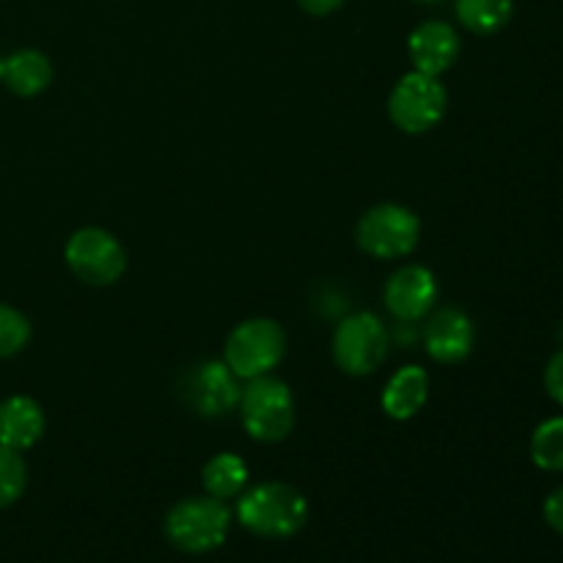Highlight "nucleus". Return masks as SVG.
<instances>
[{"label":"nucleus","instance_id":"1","mask_svg":"<svg viewBox=\"0 0 563 563\" xmlns=\"http://www.w3.org/2000/svg\"><path fill=\"white\" fill-rule=\"evenodd\" d=\"M236 522L253 537L291 539L306 528L308 500L291 484H256L236 500Z\"/></svg>","mask_w":563,"mask_h":563},{"label":"nucleus","instance_id":"2","mask_svg":"<svg viewBox=\"0 0 563 563\" xmlns=\"http://www.w3.org/2000/svg\"><path fill=\"white\" fill-rule=\"evenodd\" d=\"M231 509L225 500L201 495V498H185L165 517V537L176 550L190 555H203L218 550L229 539Z\"/></svg>","mask_w":563,"mask_h":563},{"label":"nucleus","instance_id":"3","mask_svg":"<svg viewBox=\"0 0 563 563\" xmlns=\"http://www.w3.org/2000/svg\"><path fill=\"white\" fill-rule=\"evenodd\" d=\"M236 407L245 432L258 443H280L295 429V396L278 377L247 379Z\"/></svg>","mask_w":563,"mask_h":563},{"label":"nucleus","instance_id":"4","mask_svg":"<svg viewBox=\"0 0 563 563\" xmlns=\"http://www.w3.org/2000/svg\"><path fill=\"white\" fill-rule=\"evenodd\" d=\"M286 355V333L275 319L256 317L236 324L225 341L223 361L240 379H256L273 372Z\"/></svg>","mask_w":563,"mask_h":563},{"label":"nucleus","instance_id":"5","mask_svg":"<svg viewBox=\"0 0 563 563\" xmlns=\"http://www.w3.org/2000/svg\"><path fill=\"white\" fill-rule=\"evenodd\" d=\"M390 352V333L383 319L361 311L339 322L333 333V361L350 377H368L385 363Z\"/></svg>","mask_w":563,"mask_h":563},{"label":"nucleus","instance_id":"6","mask_svg":"<svg viewBox=\"0 0 563 563\" xmlns=\"http://www.w3.org/2000/svg\"><path fill=\"white\" fill-rule=\"evenodd\" d=\"M357 247L374 258H405L421 240V220L401 203H379L368 209L355 229Z\"/></svg>","mask_w":563,"mask_h":563},{"label":"nucleus","instance_id":"7","mask_svg":"<svg viewBox=\"0 0 563 563\" xmlns=\"http://www.w3.org/2000/svg\"><path fill=\"white\" fill-rule=\"evenodd\" d=\"M449 93L443 82L423 71H407L394 86L388 99V115L407 135H423L443 121Z\"/></svg>","mask_w":563,"mask_h":563},{"label":"nucleus","instance_id":"8","mask_svg":"<svg viewBox=\"0 0 563 563\" xmlns=\"http://www.w3.org/2000/svg\"><path fill=\"white\" fill-rule=\"evenodd\" d=\"M66 267L86 286H113L126 273V251L110 231L77 229L64 247Z\"/></svg>","mask_w":563,"mask_h":563},{"label":"nucleus","instance_id":"9","mask_svg":"<svg viewBox=\"0 0 563 563\" xmlns=\"http://www.w3.org/2000/svg\"><path fill=\"white\" fill-rule=\"evenodd\" d=\"M179 396L201 418H225L240 405V377L225 361L196 363L181 374Z\"/></svg>","mask_w":563,"mask_h":563},{"label":"nucleus","instance_id":"10","mask_svg":"<svg viewBox=\"0 0 563 563\" xmlns=\"http://www.w3.org/2000/svg\"><path fill=\"white\" fill-rule=\"evenodd\" d=\"M438 278L429 267L421 264H407V267L396 269L388 278L383 291V302L399 322H418V319L429 317L438 302Z\"/></svg>","mask_w":563,"mask_h":563},{"label":"nucleus","instance_id":"11","mask_svg":"<svg viewBox=\"0 0 563 563\" xmlns=\"http://www.w3.org/2000/svg\"><path fill=\"white\" fill-rule=\"evenodd\" d=\"M423 346L434 363L456 366L476 346L473 319L460 308H438V311L429 313L427 324H423Z\"/></svg>","mask_w":563,"mask_h":563},{"label":"nucleus","instance_id":"12","mask_svg":"<svg viewBox=\"0 0 563 563\" xmlns=\"http://www.w3.org/2000/svg\"><path fill=\"white\" fill-rule=\"evenodd\" d=\"M407 53H410L416 71L440 77L460 58V36L449 22L429 20L410 33Z\"/></svg>","mask_w":563,"mask_h":563},{"label":"nucleus","instance_id":"13","mask_svg":"<svg viewBox=\"0 0 563 563\" xmlns=\"http://www.w3.org/2000/svg\"><path fill=\"white\" fill-rule=\"evenodd\" d=\"M44 412L31 396H9L0 401V445L11 451H27L42 440Z\"/></svg>","mask_w":563,"mask_h":563},{"label":"nucleus","instance_id":"14","mask_svg":"<svg viewBox=\"0 0 563 563\" xmlns=\"http://www.w3.org/2000/svg\"><path fill=\"white\" fill-rule=\"evenodd\" d=\"M429 399V374L421 366H401L383 390V410L394 421H410Z\"/></svg>","mask_w":563,"mask_h":563},{"label":"nucleus","instance_id":"15","mask_svg":"<svg viewBox=\"0 0 563 563\" xmlns=\"http://www.w3.org/2000/svg\"><path fill=\"white\" fill-rule=\"evenodd\" d=\"M0 80L16 97H38L53 82V64L38 49H16L9 58H3Z\"/></svg>","mask_w":563,"mask_h":563},{"label":"nucleus","instance_id":"16","mask_svg":"<svg viewBox=\"0 0 563 563\" xmlns=\"http://www.w3.org/2000/svg\"><path fill=\"white\" fill-rule=\"evenodd\" d=\"M247 465L242 462V456L231 454V451H223V454H214L212 460L203 465L201 482L207 495L220 500L240 498L247 487Z\"/></svg>","mask_w":563,"mask_h":563},{"label":"nucleus","instance_id":"17","mask_svg":"<svg viewBox=\"0 0 563 563\" xmlns=\"http://www.w3.org/2000/svg\"><path fill=\"white\" fill-rule=\"evenodd\" d=\"M515 14L511 0H456V20L476 36H493L509 25Z\"/></svg>","mask_w":563,"mask_h":563},{"label":"nucleus","instance_id":"18","mask_svg":"<svg viewBox=\"0 0 563 563\" xmlns=\"http://www.w3.org/2000/svg\"><path fill=\"white\" fill-rule=\"evenodd\" d=\"M533 465L548 473L563 471V418H550L539 423L531 438Z\"/></svg>","mask_w":563,"mask_h":563},{"label":"nucleus","instance_id":"19","mask_svg":"<svg viewBox=\"0 0 563 563\" xmlns=\"http://www.w3.org/2000/svg\"><path fill=\"white\" fill-rule=\"evenodd\" d=\"M27 484V467L22 462L20 451H11L0 445V509H9L11 504L22 498Z\"/></svg>","mask_w":563,"mask_h":563},{"label":"nucleus","instance_id":"20","mask_svg":"<svg viewBox=\"0 0 563 563\" xmlns=\"http://www.w3.org/2000/svg\"><path fill=\"white\" fill-rule=\"evenodd\" d=\"M31 341V322L22 311L0 302V357L20 355Z\"/></svg>","mask_w":563,"mask_h":563},{"label":"nucleus","instance_id":"21","mask_svg":"<svg viewBox=\"0 0 563 563\" xmlns=\"http://www.w3.org/2000/svg\"><path fill=\"white\" fill-rule=\"evenodd\" d=\"M544 388H548L550 399L563 407V350L555 352L544 368Z\"/></svg>","mask_w":563,"mask_h":563},{"label":"nucleus","instance_id":"22","mask_svg":"<svg viewBox=\"0 0 563 563\" xmlns=\"http://www.w3.org/2000/svg\"><path fill=\"white\" fill-rule=\"evenodd\" d=\"M544 520L555 533L563 537V487L555 489L548 500H544Z\"/></svg>","mask_w":563,"mask_h":563},{"label":"nucleus","instance_id":"23","mask_svg":"<svg viewBox=\"0 0 563 563\" xmlns=\"http://www.w3.org/2000/svg\"><path fill=\"white\" fill-rule=\"evenodd\" d=\"M297 3H300V9L308 11V14L328 16V14H333V11L339 9L344 0H297Z\"/></svg>","mask_w":563,"mask_h":563},{"label":"nucleus","instance_id":"24","mask_svg":"<svg viewBox=\"0 0 563 563\" xmlns=\"http://www.w3.org/2000/svg\"><path fill=\"white\" fill-rule=\"evenodd\" d=\"M416 3H443V0H416Z\"/></svg>","mask_w":563,"mask_h":563},{"label":"nucleus","instance_id":"25","mask_svg":"<svg viewBox=\"0 0 563 563\" xmlns=\"http://www.w3.org/2000/svg\"><path fill=\"white\" fill-rule=\"evenodd\" d=\"M0 71H3V55H0Z\"/></svg>","mask_w":563,"mask_h":563}]
</instances>
